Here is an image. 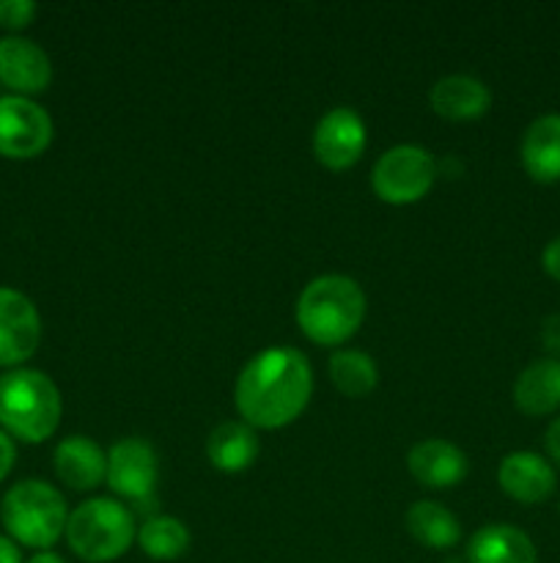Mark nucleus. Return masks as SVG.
Listing matches in <instances>:
<instances>
[{
  "mask_svg": "<svg viewBox=\"0 0 560 563\" xmlns=\"http://www.w3.org/2000/svg\"><path fill=\"white\" fill-rule=\"evenodd\" d=\"M313 394L307 357L294 346H269L250 357L234 388L239 416L253 429H283L302 416Z\"/></svg>",
  "mask_w": 560,
  "mask_h": 563,
  "instance_id": "nucleus-1",
  "label": "nucleus"
},
{
  "mask_svg": "<svg viewBox=\"0 0 560 563\" xmlns=\"http://www.w3.org/2000/svg\"><path fill=\"white\" fill-rule=\"evenodd\" d=\"M366 295L346 275H318L296 300V324L318 346H338L360 330L366 319Z\"/></svg>",
  "mask_w": 560,
  "mask_h": 563,
  "instance_id": "nucleus-2",
  "label": "nucleus"
},
{
  "mask_svg": "<svg viewBox=\"0 0 560 563\" xmlns=\"http://www.w3.org/2000/svg\"><path fill=\"white\" fill-rule=\"evenodd\" d=\"M60 394L53 379L36 368L0 374V429L22 443H44L60 423Z\"/></svg>",
  "mask_w": 560,
  "mask_h": 563,
  "instance_id": "nucleus-3",
  "label": "nucleus"
},
{
  "mask_svg": "<svg viewBox=\"0 0 560 563\" xmlns=\"http://www.w3.org/2000/svg\"><path fill=\"white\" fill-rule=\"evenodd\" d=\"M0 520L11 542L33 550H49L66 533L69 511L66 500L53 484L27 478L14 484L0 504Z\"/></svg>",
  "mask_w": 560,
  "mask_h": 563,
  "instance_id": "nucleus-4",
  "label": "nucleus"
},
{
  "mask_svg": "<svg viewBox=\"0 0 560 563\" xmlns=\"http://www.w3.org/2000/svg\"><path fill=\"white\" fill-rule=\"evenodd\" d=\"M64 537L77 559L110 563L121 559L137 539L135 517L119 500L93 498L71 511Z\"/></svg>",
  "mask_w": 560,
  "mask_h": 563,
  "instance_id": "nucleus-5",
  "label": "nucleus"
},
{
  "mask_svg": "<svg viewBox=\"0 0 560 563\" xmlns=\"http://www.w3.org/2000/svg\"><path fill=\"white\" fill-rule=\"evenodd\" d=\"M437 179V163L432 154L415 143H401V146L388 148L377 159L371 174L373 192L384 203H415L426 196Z\"/></svg>",
  "mask_w": 560,
  "mask_h": 563,
  "instance_id": "nucleus-6",
  "label": "nucleus"
},
{
  "mask_svg": "<svg viewBox=\"0 0 560 563\" xmlns=\"http://www.w3.org/2000/svg\"><path fill=\"white\" fill-rule=\"evenodd\" d=\"M53 143V119L27 97H0V157L33 159Z\"/></svg>",
  "mask_w": 560,
  "mask_h": 563,
  "instance_id": "nucleus-7",
  "label": "nucleus"
},
{
  "mask_svg": "<svg viewBox=\"0 0 560 563\" xmlns=\"http://www.w3.org/2000/svg\"><path fill=\"white\" fill-rule=\"evenodd\" d=\"M42 341V319L22 291L0 286V368H20Z\"/></svg>",
  "mask_w": 560,
  "mask_h": 563,
  "instance_id": "nucleus-8",
  "label": "nucleus"
},
{
  "mask_svg": "<svg viewBox=\"0 0 560 563\" xmlns=\"http://www.w3.org/2000/svg\"><path fill=\"white\" fill-rule=\"evenodd\" d=\"M157 451L141 438H124L108 454V484L115 495L146 504L157 489Z\"/></svg>",
  "mask_w": 560,
  "mask_h": 563,
  "instance_id": "nucleus-9",
  "label": "nucleus"
},
{
  "mask_svg": "<svg viewBox=\"0 0 560 563\" xmlns=\"http://www.w3.org/2000/svg\"><path fill=\"white\" fill-rule=\"evenodd\" d=\"M366 121L351 108H333L318 119L313 154L329 170H346L366 152Z\"/></svg>",
  "mask_w": 560,
  "mask_h": 563,
  "instance_id": "nucleus-10",
  "label": "nucleus"
},
{
  "mask_svg": "<svg viewBox=\"0 0 560 563\" xmlns=\"http://www.w3.org/2000/svg\"><path fill=\"white\" fill-rule=\"evenodd\" d=\"M53 80L49 55L36 42L25 36L0 38V82L16 93L27 97L42 93Z\"/></svg>",
  "mask_w": 560,
  "mask_h": 563,
  "instance_id": "nucleus-11",
  "label": "nucleus"
},
{
  "mask_svg": "<svg viewBox=\"0 0 560 563\" xmlns=\"http://www.w3.org/2000/svg\"><path fill=\"white\" fill-rule=\"evenodd\" d=\"M497 482L508 498L525 506H536L555 493L558 478H555L552 465L544 456L533 454V451H514L500 462Z\"/></svg>",
  "mask_w": 560,
  "mask_h": 563,
  "instance_id": "nucleus-12",
  "label": "nucleus"
},
{
  "mask_svg": "<svg viewBox=\"0 0 560 563\" xmlns=\"http://www.w3.org/2000/svg\"><path fill=\"white\" fill-rule=\"evenodd\" d=\"M406 467L423 487L448 489L464 482L470 465H467V456L459 445L432 438L412 445V451L406 454Z\"/></svg>",
  "mask_w": 560,
  "mask_h": 563,
  "instance_id": "nucleus-13",
  "label": "nucleus"
},
{
  "mask_svg": "<svg viewBox=\"0 0 560 563\" xmlns=\"http://www.w3.org/2000/svg\"><path fill=\"white\" fill-rule=\"evenodd\" d=\"M428 102L443 119L472 121L492 108V91L472 75H448L434 82Z\"/></svg>",
  "mask_w": 560,
  "mask_h": 563,
  "instance_id": "nucleus-14",
  "label": "nucleus"
},
{
  "mask_svg": "<svg viewBox=\"0 0 560 563\" xmlns=\"http://www.w3.org/2000/svg\"><path fill=\"white\" fill-rule=\"evenodd\" d=\"M55 473L71 489H97L108 478V456L91 438H66L55 445Z\"/></svg>",
  "mask_w": 560,
  "mask_h": 563,
  "instance_id": "nucleus-15",
  "label": "nucleus"
},
{
  "mask_svg": "<svg viewBox=\"0 0 560 563\" xmlns=\"http://www.w3.org/2000/svg\"><path fill=\"white\" fill-rule=\"evenodd\" d=\"M522 165L541 185L560 181V113L538 115L522 137Z\"/></svg>",
  "mask_w": 560,
  "mask_h": 563,
  "instance_id": "nucleus-16",
  "label": "nucleus"
},
{
  "mask_svg": "<svg viewBox=\"0 0 560 563\" xmlns=\"http://www.w3.org/2000/svg\"><path fill=\"white\" fill-rule=\"evenodd\" d=\"M467 561L470 563H538V553L533 539L516 526L494 522L472 533L467 544Z\"/></svg>",
  "mask_w": 560,
  "mask_h": 563,
  "instance_id": "nucleus-17",
  "label": "nucleus"
},
{
  "mask_svg": "<svg viewBox=\"0 0 560 563\" xmlns=\"http://www.w3.org/2000/svg\"><path fill=\"white\" fill-rule=\"evenodd\" d=\"M516 410L530 418L549 416L560 407V361L541 357L530 363L514 383Z\"/></svg>",
  "mask_w": 560,
  "mask_h": 563,
  "instance_id": "nucleus-18",
  "label": "nucleus"
},
{
  "mask_svg": "<svg viewBox=\"0 0 560 563\" xmlns=\"http://www.w3.org/2000/svg\"><path fill=\"white\" fill-rule=\"evenodd\" d=\"M206 456L217 471L242 473L256 462L258 438L253 427L242 421H225L209 434Z\"/></svg>",
  "mask_w": 560,
  "mask_h": 563,
  "instance_id": "nucleus-19",
  "label": "nucleus"
},
{
  "mask_svg": "<svg viewBox=\"0 0 560 563\" xmlns=\"http://www.w3.org/2000/svg\"><path fill=\"white\" fill-rule=\"evenodd\" d=\"M404 522L410 537L428 550H450L461 537L459 520L434 500H421V504L410 506Z\"/></svg>",
  "mask_w": 560,
  "mask_h": 563,
  "instance_id": "nucleus-20",
  "label": "nucleus"
},
{
  "mask_svg": "<svg viewBox=\"0 0 560 563\" xmlns=\"http://www.w3.org/2000/svg\"><path fill=\"white\" fill-rule=\"evenodd\" d=\"M329 379L349 399H362L379 383V368L371 355L360 350H340L329 357Z\"/></svg>",
  "mask_w": 560,
  "mask_h": 563,
  "instance_id": "nucleus-21",
  "label": "nucleus"
},
{
  "mask_svg": "<svg viewBox=\"0 0 560 563\" xmlns=\"http://www.w3.org/2000/svg\"><path fill=\"white\" fill-rule=\"evenodd\" d=\"M137 544L154 561H176L190 550V531L176 517H152L137 528Z\"/></svg>",
  "mask_w": 560,
  "mask_h": 563,
  "instance_id": "nucleus-22",
  "label": "nucleus"
},
{
  "mask_svg": "<svg viewBox=\"0 0 560 563\" xmlns=\"http://www.w3.org/2000/svg\"><path fill=\"white\" fill-rule=\"evenodd\" d=\"M36 16V3L31 0H0V27L5 31H22L27 27Z\"/></svg>",
  "mask_w": 560,
  "mask_h": 563,
  "instance_id": "nucleus-23",
  "label": "nucleus"
},
{
  "mask_svg": "<svg viewBox=\"0 0 560 563\" xmlns=\"http://www.w3.org/2000/svg\"><path fill=\"white\" fill-rule=\"evenodd\" d=\"M541 341L552 355H560V313H552V317L544 319Z\"/></svg>",
  "mask_w": 560,
  "mask_h": 563,
  "instance_id": "nucleus-24",
  "label": "nucleus"
},
{
  "mask_svg": "<svg viewBox=\"0 0 560 563\" xmlns=\"http://www.w3.org/2000/svg\"><path fill=\"white\" fill-rule=\"evenodd\" d=\"M541 264H544V273L560 284V236H555V240L544 247Z\"/></svg>",
  "mask_w": 560,
  "mask_h": 563,
  "instance_id": "nucleus-25",
  "label": "nucleus"
},
{
  "mask_svg": "<svg viewBox=\"0 0 560 563\" xmlns=\"http://www.w3.org/2000/svg\"><path fill=\"white\" fill-rule=\"evenodd\" d=\"M14 460H16L14 440H11L9 434L0 429V482H3V478L11 473V467H14Z\"/></svg>",
  "mask_w": 560,
  "mask_h": 563,
  "instance_id": "nucleus-26",
  "label": "nucleus"
},
{
  "mask_svg": "<svg viewBox=\"0 0 560 563\" xmlns=\"http://www.w3.org/2000/svg\"><path fill=\"white\" fill-rule=\"evenodd\" d=\"M544 445H547V454L560 465V418H555V421L547 427Z\"/></svg>",
  "mask_w": 560,
  "mask_h": 563,
  "instance_id": "nucleus-27",
  "label": "nucleus"
},
{
  "mask_svg": "<svg viewBox=\"0 0 560 563\" xmlns=\"http://www.w3.org/2000/svg\"><path fill=\"white\" fill-rule=\"evenodd\" d=\"M0 563H22V553L16 542L5 537H0Z\"/></svg>",
  "mask_w": 560,
  "mask_h": 563,
  "instance_id": "nucleus-28",
  "label": "nucleus"
},
{
  "mask_svg": "<svg viewBox=\"0 0 560 563\" xmlns=\"http://www.w3.org/2000/svg\"><path fill=\"white\" fill-rule=\"evenodd\" d=\"M27 563H64V559L55 553H49V550H42V553H36L33 559H27Z\"/></svg>",
  "mask_w": 560,
  "mask_h": 563,
  "instance_id": "nucleus-29",
  "label": "nucleus"
}]
</instances>
